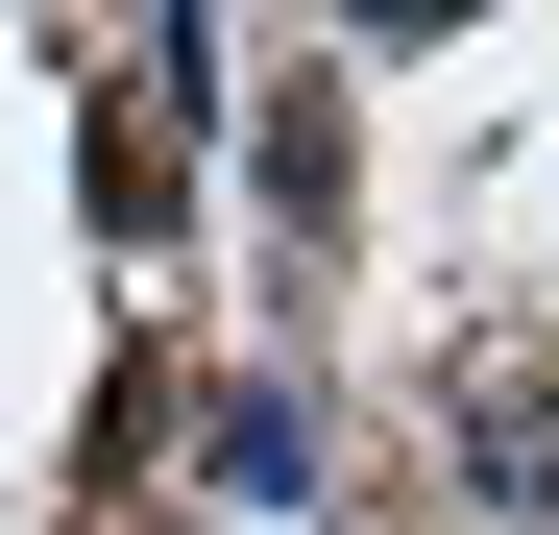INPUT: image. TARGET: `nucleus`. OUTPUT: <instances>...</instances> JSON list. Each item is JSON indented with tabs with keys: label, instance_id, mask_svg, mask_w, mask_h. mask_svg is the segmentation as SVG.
<instances>
[{
	"label": "nucleus",
	"instance_id": "f257e3e1",
	"mask_svg": "<svg viewBox=\"0 0 559 535\" xmlns=\"http://www.w3.org/2000/svg\"><path fill=\"white\" fill-rule=\"evenodd\" d=\"M438 414H462V463H487V511H559V366H535V341H487Z\"/></svg>",
	"mask_w": 559,
	"mask_h": 535
},
{
	"label": "nucleus",
	"instance_id": "f03ea898",
	"mask_svg": "<svg viewBox=\"0 0 559 535\" xmlns=\"http://www.w3.org/2000/svg\"><path fill=\"white\" fill-rule=\"evenodd\" d=\"M195 487H219V511H293V487H317V414H293V390H219V414H195Z\"/></svg>",
	"mask_w": 559,
	"mask_h": 535
}]
</instances>
